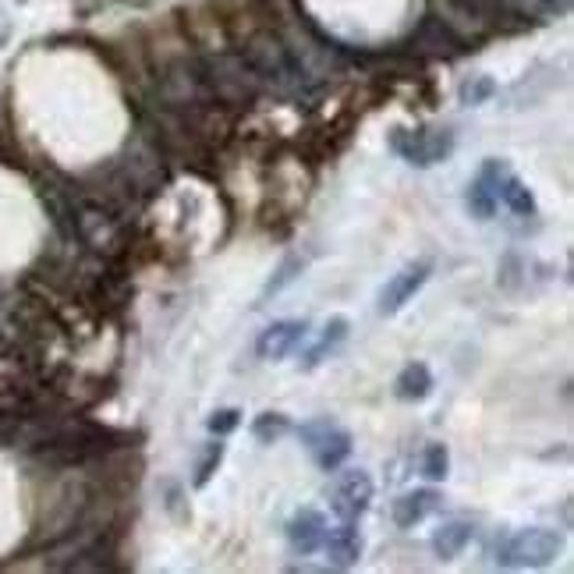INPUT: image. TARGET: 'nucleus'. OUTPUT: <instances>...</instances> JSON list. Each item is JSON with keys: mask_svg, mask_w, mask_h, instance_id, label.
Returning a JSON list of instances; mask_svg holds the SVG:
<instances>
[{"mask_svg": "<svg viewBox=\"0 0 574 574\" xmlns=\"http://www.w3.org/2000/svg\"><path fill=\"white\" fill-rule=\"evenodd\" d=\"M436 507H440V493L419 489V493H408V497L394 500V521L401 528H412V525H419L426 514H433Z\"/></svg>", "mask_w": 574, "mask_h": 574, "instance_id": "1a4fd4ad", "label": "nucleus"}, {"mask_svg": "<svg viewBox=\"0 0 574 574\" xmlns=\"http://www.w3.org/2000/svg\"><path fill=\"white\" fill-rule=\"evenodd\" d=\"M422 472H426L429 479H443V475H447V450H443V443H429L426 447Z\"/></svg>", "mask_w": 574, "mask_h": 574, "instance_id": "2eb2a0df", "label": "nucleus"}, {"mask_svg": "<svg viewBox=\"0 0 574 574\" xmlns=\"http://www.w3.org/2000/svg\"><path fill=\"white\" fill-rule=\"evenodd\" d=\"M468 210H472L479 220H489L493 210H497V195L489 192V185L482 178H475V185L468 188Z\"/></svg>", "mask_w": 574, "mask_h": 574, "instance_id": "ddd939ff", "label": "nucleus"}, {"mask_svg": "<svg viewBox=\"0 0 574 574\" xmlns=\"http://www.w3.org/2000/svg\"><path fill=\"white\" fill-rule=\"evenodd\" d=\"M252 433H256L263 443H273V440H280V436L287 433V419H284V415H277V412L259 415L256 426H252Z\"/></svg>", "mask_w": 574, "mask_h": 574, "instance_id": "4468645a", "label": "nucleus"}, {"mask_svg": "<svg viewBox=\"0 0 574 574\" xmlns=\"http://www.w3.org/2000/svg\"><path fill=\"white\" fill-rule=\"evenodd\" d=\"M560 536L553 528H521L497 546V564L504 567H543L560 553Z\"/></svg>", "mask_w": 574, "mask_h": 574, "instance_id": "f257e3e1", "label": "nucleus"}, {"mask_svg": "<svg viewBox=\"0 0 574 574\" xmlns=\"http://www.w3.org/2000/svg\"><path fill=\"white\" fill-rule=\"evenodd\" d=\"M302 443H305V450H309L312 458H316V465L323 468V472H334V468H341V461L351 454V436L330 419L305 422V426H302Z\"/></svg>", "mask_w": 574, "mask_h": 574, "instance_id": "f03ea898", "label": "nucleus"}, {"mask_svg": "<svg viewBox=\"0 0 574 574\" xmlns=\"http://www.w3.org/2000/svg\"><path fill=\"white\" fill-rule=\"evenodd\" d=\"M429 390H433V376H429L426 365H408L401 376H397V397H404V401H422V397H429Z\"/></svg>", "mask_w": 574, "mask_h": 574, "instance_id": "9d476101", "label": "nucleus"}, {"mask_svg": "<svg viewBox=\"0 0 574 574\" xmlns=\"http://www.w3.org/2000/svg\"><path fill=\"white\" fill-rule=\"evenodd\" d=\"M305 330L309 326L302 323V319H287V323H273L270 330H263V337H259V355L263 358H284L291 355V351L298 348V344L305 341Z\"/></svg>", "mask_w": 574, "mask_h": 574, "instance_id": "6e6552de", "label": "nucleus"}, {"mask_svg": "<svg viewBox=\"0 0 574 574\" xmlns=\"http://www.w3.org/2000/svg\"><path fill=\"white\" fill-rule=\"evenodd\" d=\"M468 539H472V525H465V521H454V525H443L440 532L433 536V550L440 553L443 560H450V557H458V553L465 550Z\"/></svg>", "mask_w": 574, "mask_h": 574, "instance_id": "9b49d317", "label": "nucleus"}, {"mask_svg": "<svg viewBox=\"0 0 574 574\" xmlns=\"http://www.w3.org/2000/svg\"><path fill=\"white\" fill-rule=\"evenodd\" d=\"M323 536H326V518L316 511V507H302L295 518L287 521V543L291 550L309 557L323 546Z\"/></svg>", "mask_w": 574, "mask_h": 574, "instance_id": "39448f33", "label": "nucleus"}, {"mask_svg": "<svg viewBox=\"0 0 574 574\" xmlns=\"http://www.w3.org/2000/svg\"><path fill=\"white\" fill-rule=\"evenodd\" d=\"M344 337H348V319H344V316H334V319H330V323H326L323 341H319L316 348L309 351V358H305V365H309V369H312V365H319L326 355H330V351L337 348V344L344 341Z\"/></svg>", "mask_w": 574, "mask_h": 574, "instance_id": "f8f14e48", "label": "nucleus"}, {"mask_svg": "<svg viewBox=\"0 0 574 574\" xmlns=\"http://www.w3.org/2000/svg\"><path fill=\"white\" fill-rule=\"evenodd\" d=\"M373 504V479L362 468H348L330 482V507L341 514V521L362 518Z\"/></svg>", "mask_w": 574, "mask_h": 574, "instance_id": "7ed1b4c3", "label": "nucleus"}, {"mask_svg": "<svg viewBox=\"0 0 574 574\" xmlns=\"http://www.w3.org/2000/svg\"><path fill=\"white\" fill-rule=\"evenodd\" d=\"M238 419L241 415L238 412H231V408H227V412H217L210 419V433H217V436H224V433H231L234 426H238Z\"/></svg>", "mask_w": 574, "mask_h": 574, "instance_id": "a211bd4d", "label": "nucleus"}, {"mask_svg": "<svg viewBox=\"0 0 574 574\" xmlns=\"http://www.w3.org/2000/svg\"><path fill=\"white\" fill-rule=\"evenodd\" d=\"M319 550H326V557H330V564L334 567L355 564L358 553H362V536H358L355 521H341L337 528H326L323 546H319Z\"/></svg>", "mask_w": 574, "mask_h": 574, "instance_id": "0eeeda50", "label": "nucleus"}, {"mask_svg": "<svg viewBox=\"0 0 574 574\" xmlns=\"http://www.w3.org/2000/svg\"><path fill=\"white\" fill-rule=\"evenodd\" d=\"M302 259H287V263L284 266H280V270H277V277H273L270 280V284H266V291H263V298H270V295H277V291H280V287H287V284H291V280H295L298 277V270H302Z\"/></svg>", "mask_w": 574, "mask_h": 574, "instance_id": "dca6fc26", "label": "nucleus"}, {"mask_svg": "<svg viewBox=\"0 0 574 574\" xmlns=\"http://www.w3.org/2000/svg\"><path fill=\"white\" fill-rule=\"evenodd\" d=\"M426 277H429V263L404 266V270L380 291V312H383V316H394V312L401 309V305L408 302V298H412L422 284H426Z\"/></svg>", "mask_w": 574, "mask_h": 574, "instance_id": "423d86ee", "label": "nucleus"}, {"mask_svg": "<svg viewBox=\"0 0 574 574\" xmlns=\"http://www.w3.org/2000/svg\"><path fill=\"white\" fill-rule=\"evenodd\" d=\"M408 139H412V146H408V142H394V149L408 163H419V167H429V163L443 160V156L454 149V135H450V132H433V128L408 132Z\"/></svg>", "mask_w": 574, "mask_h": 574, "instance_id": "20e7f679", "label": "nucleus"}, {"mask_svg": "<svg viewBox=\"0 0 574 574\" xmlns=\"http://www.w3.org/2000/svg\"><path fill=\"white\" fill-rule=\"evenodd\" d=\"M217 461H220V443H213V447L206 450V458H202V465H199V475H195V486H206V482H210V475H213V468H217Z\"/></svg>", "mask_w": 574, "mask_h": 574, "instance_id": "f3484780", "label": "nucleus"}]
</instances>
